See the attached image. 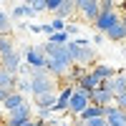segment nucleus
<instances>
[{
    "instance_id": "obj_29",
    "label": "nucleus",
    "mask_w": 126,
    "mask_h": 126,
    "mask_svg": "<svg viewBox=\"0 0 126 126\" xmlns=\"http://www.w3.org/2000/svg\"><path fill=\"white\" fill-rule=\"evenodd\" d=\"M46 3H48V13H56V10L66 3V0H46Z\"/></svg>"
},
{
    "instance_id": "obj_3",
    "label": "nucleus",
    "mask_w": 126,
    "mask_h": 126,
    "mask_svg": "<svg viewBox=\"0 0 126 126\" xmlns=\"http://www.w3.org/2000/svg\"><path fill=\"white\" fill-rule=\"evenodd\" d=\"M23 56H25V63L30 68H46V63H48V56H46L43 46H25Z\"/></svg>"
},
{
    "instance_id": "obj_35",
    "label": "nucleus",
    "mask_w": 126,
    "mask_h": 126,
    "mask_svg": "<svg viewBox=\"0 0 126 126\" xmlns=\"http://www.w3.org/2000/svg\"><path fill=\"white\" fill-rule=\"evenodd\" d=\"M10 93H13V91H5V88H0V103H5V98L10 96Z\"/></svg>"
},
{
    "instance_id": "obj_34",
    "label": "nucleus",
    "mask_w": 126,
    "mask_h": 126,
    "mask_svg": "<svg viewBox=\"0 0 126 126\" xmlns=\"http://www.w3.org/2000/svg\"><path fill=\"white\" fill-rule=\"evenodd\" d=\"M66 33H68V35H76V33H78V25H73V23H68V28H66Z\"/></svg>"
},
{
    "instance_id": "obj_6",
    "label": "nucleus",
    "mask_w": 126,
    "mask_h": 126,
    "mask_svg": "<svg viewBox=\"0 0 126 126\" xmlns=\"http://www.w3.org/2000/svg\"><path fill=\"white\" fill-rule=\"evenodd\" d=\"M28 119H33V106L25 101L23 106H18V109H13V111H8V124H15V126H20V124H25Z\"/></svg>"
},
{
    "instance_id": "obj_9",
    "label": "nucleus",
    "mask_w": 126,
    "mask_h": 126,
    "mask_svg": "<svg viewBox=\"0 0 126 126\" xmlns=\"http://www.w3.org/2000/svg\"><path fill=\"white\" fill-rule=\"evenodd\" d=\"M113 101H116V96H113L103 83H101L96 91H91V103H96V106H111Z\"/></svg>"
},
{
    "instance_id": "obj_23",
    "label": "nucleus",
    "mask_w": 126,
    "mask_h": 126,
    "mask_svg": "<svg viewBox=\"0 0 126 126\" xmlns=\"http://www.w3.org/2000/svg\"><path fill=\"white\" fill-rule=\"evenodd\" d=\"M10 18H13V15H8V13H3V10H0V33H10V30H13Z\"/></svg>"
},
{
    "instance_id": "obj_24",
    "label": "nucleus",
    "mask_w": 126,
    "mask_h": 126,
    "mask_svg": "<svg viewBox=\"0 0 126 126\" xmlns=\"http://www.w3.org/2000/svg\"><path fill=\"white\" fill-rule=\"evenodd\" d=\"M48 40H50V43H71V35L66 33V30H58V33H53Z\"/></svg>"
},
{
    "instance_id": "obj_15",
    "label": "nucleus",
    "mask_w": 126,
    "mask_h": 126,
    "mask_svg": "<svg viewBox=\"0 0 126 126\" xmlns=\"http://www.w3.org/2000/svg\"><path fill=\"white\" fill-rule=\"evenodd\" d=\"M101 83H103V81H98V78H96V76H93V73L88 71V73H86V76H83V78H81V81L76 83V86H78V88H83V91H88V93H91V91H96V88L101 86Z\"/></svg>"
},
{
    "instance_id": "obj_18",
    "label": "nucleus",
    "mask_w": 126,
    "mask_h": 126,
    "mask_svg": "<svg viewBox=\"0 0 126 126\" xmlns=\"http://www.w3.org/2000/svg\"><path fill=\"white\" fill-rule=\"evenodd\" d=\"M13 18H33V15H38V10L33 8V5H28V3H20V5H15L13 8V13H10Z\"/></svg>"
},
{
    "instance_id": "obj_10",
    "label": "nucleus",
    "mask_w": 126,
    "mask_h": 126,
    "mask_svg": "<svg viewBox=\"0 0 126 126\" xmlns=\"http://www.w3.org/2000/svg\"><path fill=\"white\" fill-rule=\"evenodd\" d=\"M106 121L109 126H126V111L111 103V106H106Z\"/></svg>"
},
{
    "instance_id": "obj_26",
    "label": "nucleus",
    "mask_w": 126,
    "mask_h": 126,
    "mask_svg": "<svg viewBox=\"0 0 126 126\" xmlns=\"http://www.w3.org/2000/svg\"><path fill=\"white\" fill-rule=\"evenodd\" d=\"M101 13H111V10H116V0H101Z\"/></svg>"
},
{
    "instance_id": "obj_19",
    "label": "nucleus",
    "mask_w": 126,
    "mask_h": 126,
    "mask_svg": "<svg viewBox=\"0 0 126 126\" xmlns=\"http://www.w3.org/2000/svg\"><path fill=\"white\" fill-rule=\"evenodd\" d=\"M106 38H109V40H113V43H121V40H126V23L121 20L119 25H113L109 33H106Z\"/></svg>"
},
{
    "instance_id": "obj_4",
    "label": "nucleus",
    "mask_w": 126,
    "mask_h": 126,
    "mask_svg": "<svg viewBox=\"0 0 126 126\" xmlns=\"http://www.w3.org/2000/svg\"><path fill=\"white\" fill-rule=\"evenodd\" d=\"M56 83H58V78L50 76V73L35 76V78H33V98H35V96H43V93H53V91H56Z\"/></svg>"
},
{
    "instance_id": "obj_30",
    "label": "nucleus",
    "mask_w": 126,
    "mask_h": 126,
    "mask_svg": "<svg viewBox=\"0 0 126 126\" xmlns=\"http://www.w3.org/2000/svg\"><path fill=\"white\" fill-rule=\"evenodd\" d=\"M40 33H43V35H48V38H50V35L56 33V28H53V23H43V25H40Z\"/></svg>"
},
{
    "instance_id": "obj_13",
    "label": "nucleus",
    "mask_w": 126,
    "mask_h": 126,
    "mask_svg": "<svg viewBox=\"0 0 126 126\" xmlns=\"http://www.w3.org/2000/svg\"><path fill=\"white\" fill-rule=\"evenodd\" d=\"M91 73L98 81H109L111 76H116V68H111L109 63H96V66H91Z\"/></svg>"
},
{
    "instance_id": "obj_28",
    "label": "nucleus",
    "mask_w": 126,
    "mask_h": 126,
    "mask_svg": "<svg viewBox=\"0 0 126 126\" xmlns=\"http://www.w3.org/2000/svg\"><path fill=\"white\" fill-rule=\"evenodd\" d=\"M50 23H53L56 33H58V30H66V28H68V23H66V20H63V18H53V20H50Z\"/></svg>"
},
{
    "instance_id": "obj_38",
    "label": "nucleus",
    "mask_w": 126,
    "mask_h": 126,
    "mask_svg": "<svg viewBox=\"0 0 126 126\" xmlns=\"http://www.w3.org/2000/svg\"><path fill=\"white\" fill-rule=\"evenodd\" d=\"M20 3H30V0H20Z\"/></svg>"
},
{
    "instance_id": "obj_17",
    "label": "nucleus",
    "mask_w": 126,
    "mask_h": 126,
    "mask_svg": "<svg viewBox=\"0 0 126 126\" xmlns=\"http://www.w3.org/2000/svg\"><path fill=\"white\" fill-rule=\"evenodd\" d=\"M23 103H25V96H23L20 91H13V93L5 98L3 109H5V111H13V109H18V106H23Z\"/></svg>"
},
{
    "instance_id": "obj_33",
    "label": "nucleus",
    "mask_w": 126,
    "mask_h": 126,
    "mask_svg": "<svg viewBox=\"0 0 126 126\" xmlns=\"http://www.w3.org/2000/svg\"><path fill=\"white\" fill-rule=\"evenodd\" d=\"M103 38H106V33H98V30H96V35H93V46H101Z\"/></svg>"
},
{
    "instance_id": "obj_14",
    "label": "nucleus",
    "mask_w": 126,
    "mask_h": 126,
    "mask_svg": "<svg viewBox=\"0 0 126 126\" xmlns=\"http://www.w3.org/2000/svg\"><path fill=\"white\" fill-rule=\"evenodd\" d=\"M58 103V93L53 91V93H43V96H35V103L33 106L35 109H53Z\"/></svg>"
},
{
    "instance_id": "obj_12",
    "label": "nucleus",
    "mask_w": 126,
    "mask_h": 126,
    "mask_svg": "<svg viewBox=\"0 0 126 126\" xmlns=\"http://www.w3.org/2000/svg\"><path fill=\"white\" fill-rule=\"evenodd\" d=\"M15 86H18V73H13V71H8V68L0 66V88L15 91Z\"/></svg>"
},
{
    "instance_id": "obj_20",
    "label": "nucleus",
    "mask_w": 126,
    "mask_h": 126,
    "mask_svg": "<svg viewBox=\"0 0 126 126\" xmlns=\"http://www.w3.org/2000/svg\"><path fill=\"white\" fill-rule=\"evenodd\" d=\"M73 13H78V8H76V0H66V3H63L58 10H56V18H63V20H66V18H71Z\"/></svg>"
},
{
    "instance_id": "obj_1",
    "label": "nucleus",
    "mask_w": 126,
    "mask_h": 126,
    "mask_svg": "<svg viewBox=\"0 0 126 126\" xmlns=\"http://www.w3.org/2000/svg\"><path fill=\"white\" fill-rule=\"evenodd\" d=\"M68 53L76 66H96V50H93V40L88 38H76L68 43Z\"/></svg>"
},
{
    "instance_id": "obj_7",
    "label": "nucleus",
    "mask_w": 126,
    "mask_h": 126,
    "mask_svg": "<svg viewBox=\"0 0 126 126\" xmlns=\"http://www.w3.org/2000/svg\"><path fill=\"white\" fill-rule=\"evenodd\" d=\"M119 23H121V15L116 13V10H111V13H101V18L93 23V28H96L98 33H109V30L113 25H119Z\"/></svg>"
},
{
    "instance_id": "obj_37",
    "label": "nucleus",
    "mask_w": 126,
    "mask_h": 126,
    "mask_svg": "<svg viewBox=\"0 0 126 126\" xmlns=\"http://www.w3.org/2000/svg\"><path fill=\"white\" fill-rule=\"evenodd\" d=\"M3 126H15V124H8V121H5V124H3Z\"/></svg>"
},
{
    "instance_id": "obj_25",
    "label": "nucleus",
    "mask_w": 126,
    "mask_h": 126,
    "mask_svg": "<svg viewBox=\"0 0 126 126\" xmlns=\"http://www.w3.org/2000/svg\"><path fill=\"white\" fill-rule=\"evenodd\" d=\"M78 126H109L106 116H98V119H91V121H81Z\"/></svg>"
},
{
    "instance_id": "obj_22",
    "label": "nucleus",
    "mask_w": 126,
    "mask_h": 126,
    "mask_svg": "<svg viewBox=\"0 0 126 126\" xmlns=\"http://www.w3.org/2000/svg\"><path fill=\"white\" fill-rule=\"evenodd\" d=\"M15 91H20L23 96H25V93H30V96H33V78H28V76L18 78V86H15Z\"/></svg>"
},
{
    "instance_id": "obj_11",
    "label": "nucleus",
    "mask_w": 126,
    "mask_h": 126,
    "mask_svg": "<svg viewBox=\"0 0 126 126\" xmlns=\"http://www.w3.org/2000/svg\"><path fill=\"white\" fill-rule=\"evenodd\" d=\"M73 91H76V83H71V86H63L61 93H58V103L53 106V113H61V111H68V103H71V96Z\"/></svg>"
},
{
    "instance_id": "obj_16",
    "label": "nucleus",
    "mask_w": 126,
    "mask_h": 126,
    "mask_svg": "<svg viewBox=\"0 0 126 126\" xmlns=\"http://www.w3.org/2000/svg\"><path fill=\"white\" fill-rule=\"evenodd\" d=\"M98 116H106V106H96V103H91L78 119L81 121H91V119H98Z\"/></svg>"
},
{
    "instance_id": "obj_21",
    "label": "nucleus",
    "mask_w": 126,
    "mask_h": 126,
    "mask_svg": "<svg viewBox=\"0 0 126 126\" xmlns=\"http://www.w3.org/2000/svg\"><path fill=\"white\" fill-rule=\"evenodd\" d=\"M10 50H15V40L10 33H0V56L10 53Z\"/></svg>"
},
{
    "instance_id": "obj_39",
    "label": "nucleus",
    "mask_w": 126,
    "mask_h": 126,
    "mask_svg": "<svg viewBox=\"0 0 126 126\" xmlns=\"http://www.w3.org/2000/svg\"><path fill=\"white\" fill-rule=\"evenodd\" d=\"M0 3H3V0H0Z\"/></svg>"
},
{
    "instance_id": "obj_27",
    "label": "nucleus",
    "mask_w": 126,
    "mask_h": 126,
    "mask_svg": "<svg viewBox=\"0 0 126 126\" xmlns=\"http://www.w3.org/2000/svg\"><path fill=\"white\" fill-rule=\"evenodd\" d=\"M28 5H33L38 13H46V10H48V3H46V0H30Z\"/></svg>"
},
{
    "instance_id": "obj_5",
    "label": "nucleus",
    "mask_w": 126,
    "mask_h": 126,
    "mask_svg": "<svg viewBox=\"0 0 126 126\" xmlns=\"http://www.w3.org/2000/svg\"><path fill=\"white\" fill-rule=\"evenodd\" d=\"M23 63H25V56H23V50H10V53L5 56H0V66L8 68V71H13V73H20V68H23Z\"/></svg>"
},
{
    "instance_id": "obj_31",
    "label": "nucleus",
    "mask_w": 126,
    "mask_h": 126,
    "mask_svg": "<svg viewBox=\"0 0 126 126\" xmlns=\"http://www.w3.org/2000/svg\"><path fill=\"white\" fill-rule=\"evenodd\" d=\"M113 103H116L119 109H124V111H126V91L121 93V96H116V101H113Z\"/></svg>"
},
{
    "instance_id": "obj_36",
    "label": "nucleus",
    "mask_w": 126,
    "mask_h": 126,
    "mask_svg": "<svg viewBox=\"0 0 126 126\" xmlns=\"http://www.w3.org/2000/svg\"><path fill=\"white\" fill-rule=\"evenodd\" d=\"M56 126H78V124H73V121H58Z\"/></svg>"
},
{
    "instance_id": "obj_32",
    "label": "nucleus",
    "mask_w": 126,
    "mask_h": 126,
    "mask_svg": "<svg viewBox=\"0 0 126 126\" xmlns=\"http://www.w3.org/2000/svg\"><path fill=\"white\" fill-rule=\"evenodd\" d=\"M20 126H46V121H40V119H28L25 124H20Z\"/></svg>"
},
{
    "instance_id": "obj_8",
    "label": "nucleus",
    "mask_w": 126,
    "mask_h": 126,
    "mask_svg": "<svg viewBox=\"0 0 126 126\" xmlns=\"http://www.w3.org/2000/svg\"><path fill=\"white\" fill-rule=\"evenodd\" d=\"M103 86H106L113 96H121L126 91V71H116V76H111L109 81H103Z\"/></svg>"
},
{
    "instance_id": "obj_2",
    "label": "nucleus",
    "mask_w": 126,
    "mask_h": 126,
    "mask_svg": "<svg viewBox=\"0 0 126 126\" xmlns=\"http://www.w3.org/2000/svg\"><path fill=\"white\" fill-rule=\"evenodd\" d=\"M88 106H91V93L76 86V91H73V96H71V103H68V111L73 116H81Z\"/></svg>"
}]
</instances>
